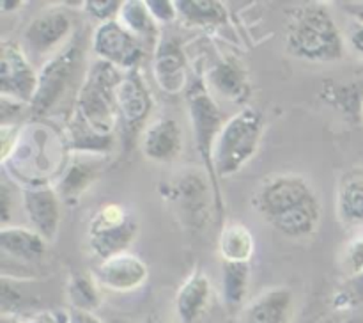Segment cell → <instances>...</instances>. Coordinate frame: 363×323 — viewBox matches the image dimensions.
<instances>
[{
    "instance_id": "d6986e66",
    "label": "cell",
    "mask_w": 363,
    "mask_h": 323,
    "mask_svg": "<svg viewBox=\"0 0 363 323\" xmlns=\"http://www.w3.org/2000/svg\"><path fill=\"white\" fill-rule=\"evenodd\" d=\"M209 82L216 92L233 102H243L250 94V84L243 64L230 57L218 60L209 70Z\"/></svg>"
},
{
    "instance_id": "3957f363",
    "label": "cell",
    "mask_w": 363,
    "mask_h": 323,
    "mask_svg": "<svg viewBox=\"0 0 363 323\" xmlns=\"http://www.w3.org/2000/svg\"><path fill=\"white\" fill-rule=\"evenodd\" d=\"M286 48L291 55L307 62H335L344 57V38L330 11L311 4L291 13Z\"/></svg>"
},
{
    "instance_id": "f1b7e54d",
    "label": "cell",
    "mask_w": 363,
    "mask_h": 323,
    "mask_svg": "<svg viewBox=\"0 0 363 323\" xmlns=\"http://www.w3.org/2000/svg\"><path fill=\"white\" fill-rule=\"evenodd\" d=\"M121 7H123V4L117 2V0H106V2L89 0V2H85V11H87L94 20L101 21V23L113 20V16L121 13Z\"/></svg>"
},
{
    "instance_id": "277c9868",
    "label": "cell",
    "mask_w": 363,
    "mask_h": 323,
    "mask_svg": "<svg viewBox=\"0 0 363 323\" xmlns=\"http://www.w3.org/2000/svg\"><path fill=\"white\" fill-rule=\"evenodd\" d=\"M264 121L259 110L243 109L223 123L215 148L213 170L215 176L229 177L240 173L259 151Z\"/></svg>"
},
{
    "instance_id": "5b68a950",
    "label": "cell",
    "mask_w": 363,
    "mask_h": 323,
    "mask_svg": "<svg viewBox=\"0 0 363 323\" xmlns=\"http://www.w3.org/2000/svg\"><path fill=\"white\" fill-rule=\"evenodd\" d=\"M137 220L119 204H106L92 217L89 245L101 261L128 252L137 236Z\"/></svg>"
},
{
    "instance_id": "6da1fadb",
    "label": "cell",
    "mask_w": 363,
    "mask_h": 323,
    "mask_svg": "<svg viewBox=\"0 0 363 323\" xmlns=\"http://www.w3.org/2000/svg\"><path fill=\"white\" fill-rule=\"evenodd\" d=\"M254 209L287 238L311 236L321 222V201L300 174H275L262 181L254 195Z\"/></svg>"
},
{
    "instance_id": "2e32d148",
    "label": "cell",
    "mask_w": 363,
    "mask_h": 323,
    "mask_svg": "<svg viewBox=\"0 0 363 323\" xmlns=\"http://www.w3.org/2000/svg\"><path fill=\"white\" fill-rule=\"evenodd\" d=\"M183 135L172 117H158L142 135V151L151 162L170 163L179 156Z\"/></svg>"
},
{
    "instance_id": "5bb4252c",
    "label": "cell",
    "mask_w": 363,
    "mask_h": 323,
    "mask_svg": "<svg viewBox=\"0 0 363 323\" xmlns=\"http://www.w3.org/2000/svg\"><path fill=\"white\" fill-rule=\"evenodd\" d=\"M155 78L167 94H179L186 89V55L174 38L160 39L156 46Z\"/></svg>"
},
{
    "instance_id": "52a82bcc",
    "label": "cell",
    "mask_w": 363,
    "mask_h": 323,
    "mask_svg": "<svg viewBox=\"0 0 363 323\" xmlns=\"http://www.w3.org/2000/svg\"><path fill=\"white\" fill-rule=\"evenodd\" d=\"M186 102L190 106L191 126H194L195 144L197 151L201 153L209 174L215 176L213 170V148H215L216 137L222 130V112L216 105L215 98L209 94L204 82L195 80L186 92Z\"/></svg>"
},
{
    "instance_id": "cb8c5ba5",
    "label": "cell",
    "mask_w": 363,
    "mask_h": 323,
    "mask_svg": "<svg viewBox=\"0 0 363 323\" xmlns=\"http://www.w3.org/2000/svg\"><path fill=\"white\" fill-rule=\"evenodd\" d=\"M250 284V263H222L223 300L230 307H238L245 300Z\"/></svg>"
},
{
    "instance_id": "8fae6325",
    "label": "cell",
    "mask_w": 363,
    "mask_h": 323,
    "mask_svg": "<svg viewBox=\"0 0 363 323\" xmlns=\"http://www.w3.org/2000/svg\"><path fill=\"white\" fill-rule=\"evenodd\" d=\"M147 266L138 256L123 252L99 263L94 279L106 290L128 293L138 290L147 280Z\"/></svg>"
},
{
    "instance_id": "9c48e42d",
    "label": "cell",
    "mask_w": 363,
    "mask_h": 323,
    "mask_svg": "<svg viewBox=\"0 0 363 323\" xmlns=\"http://www.w3.org/2000/svg\"><path fill=\"white\" fill-rule=\"evenodd\" d=\"M38 91V73L28 62L23 50L13 41L0 45V92L2 98L27 105Z\"/></svg>"
},
{
    "instance_id": "8992f818",
    "label": "cell",
    "mask_w": 363,
    "mask_h": 323,
    "mask_svg": "<svg viewBox=\"0 0 363 323\" xmlns=\"http://www.w3.org/2000/svg\"><path fill=\"white\" fill-rule=\"evenodd\" d=\"M80 64V48L77 43L66 46L43 64L38 73V91L30 106L35 114H46L59 103L71 85L77 67Z\"/></svg>"
},
{
    "instance_id": "484cf974",
    "label": "cell",
    "mask_w": 363,
    "mask_h": 323,
    "mask_svg": "<svg viewBox=\"0 0 363 323\" xmlns=\"http://www.w3.org/2000/svg\"><path fill=\"white\" fill-rule=\"evenodd\" d=\"M119 21L142 41L145 39L156 38V20L151 16L147 9V4L138 2V0H130L123 2L119 13Z\"/></svg>"
},
{
    "instance_id": "d590c367",
    "label": "cell",
    "mask_w": 363,
    "mask_h": 323,
    "mask_svg": "<svg viewBox=\"0 0 363 323\" xmlns=\"http://www.w3.org/2000/svg\"><path fill=\"white\" fill-rule=\"evenodd\" d=\"M2 323H18V322H16V319H11V318H7V316L4 314V316H2Z\"/></svg>"
},
{
    "instance_id": "ffe728a7",
    "label": "cell",
    "mask_w": 363,
    "mask_h": 323,
    "mask_svg": "<svg viewBox=\"0 0 363 323\" xmlns=\"http://www.w3.org/2000/svg\"><path fill=\"white\" fill-rule=\"evenodd\" d=\"M177 16L194 27H218L227 21L225 7L215 0H177Z\"/></svg>"
},
{
    "instance_id": "ac0fdd59",
    "label": "cell",
    "mask_w": 363,
    "mask_h": 323,
    "mask_svg": "<svg viewBox=\"0 0 363 323\" xmlns=\"http://www.w3.org/2000/svg\"><path fill=\"white\" fill-rule=\"evenodd\" d=\"M0 248L4 254L21 261H35L46 252V240L32 227L2 226Z\"/></svg>"
},
{
    "instance_id": "603a6c76",
    "label": "cell",
    "mask_w": 363,
    "mask_h": 323,
    "mask_svg": "<svg viewBox=\"0 0 363 323\" xmlns=\"http://www.w3.org/2000/svg\"><path fill=\"white\" fill-rule=\"evenodd\" d=\"M99 176L98 162H85V160H74L69 163L66 173L59 181L57 192L66 201H77L82 194L89 188V185Z\"/></svg>"
},
{
    "instance_id": "44dd1931",
    "label": "cell",
    "mask_w": 363,
    "mask_h": 323,
    "mask_svg": "<svg viewBox=\"0 0 363 323\" xmlns=\"http://www.w3.org/2000/svg\"><path fill=\"white\" fill-rule=\"evenodd\" d=\"M218 247L223 261L250 263L255 248V241L247 226L234 222L222 229Z\"/></svg>"
},
{
    "instance_id": "4dcf8cb0",
    "label": "cell",
    "mask_w": 363,
    "mask_h": 323,
    "mask_svg": "<svg viewBox=\"0 0 363 323\" xmlns=\"http://www.w3.org/2000/svg\"><path fill=\"white\" fill-rule=\"evenodd\" d=\"M66 323H105L94 311H84V309H71L67 314Z\"/></svg>"
},
{
    "instance_id": "d6a6232c",
    "label": "cell",
    "mask_w": 363,
    "mask_h": 323,
    "mask_svg": "<svg viewBox=\"0 0 363 323\" xmlns=\"http://www.w3.org/2000/svg\"><path fill=\"white\" fill-rule=\"evenodd\" d=\"M340 6L344 7V11L353 14L358 21H363V2H342Z\"/></svg>"
},
{
    "instance_id": "4fadbf2b",
    "label": "cell",
    "mask_w": 363,
    "mask_h": 323,
    "mask_svg": "<svg viewBox=\"0 0 363 323\" xmlns=\"http://www.w3.org/2000/svg\"><path fill=\"white\" fill-rule=\"evenodd\" d=\"M71 27L73 23L66 11L48 9L38 14L28 23L27 31H25V43L35 55H45V53L59 48L62 41H66Z\"/></svg>"
},
{
    "instance_id": "83f0119b",
    "label": "cell",
    "mask_w": 363,
    "mask_h": 323,
    "mask_svg": "<svg viewBox=\"0 0 363 323\" xmlns=\"http://www.w3.org/2000/svg\"><path fill=\"white\" fill-rule=\"evenodd\" d=\"M340 263H342V268L347 275L354 277V279L363 275V233L354 236L344 247Z\"/></svg>"
},
{
    "instance_id": "30bf717a",
    "label": "cell",
    "mask_w": 363,
    "mask_h": 323,
    "mask_svg": "<svg viewBox=\"0 0 363 323\" xmlns=\"http://www.w3.org/2000/svg\"><path fill=\"white\" fill-rule=\"evenodd\" d=\"M23 209L32 224L46 241L57 236L60 224V195L50 185H34L23 190Z\"/></svg>"
},
{
    "instance_id": "8d00e7d4",
    "label": "cell",
    "mask_w": 363,
    "mask_h": 323,
    "mask_svg": "<svg viewBox=\"0 0 363 323\" xmlns=\"http://www.w3.org/2000/svg\"><path fill=\"white\" fill-rule=\"evenodd\" d=\"M362 114H363V110H362Z\"/></svg>"
},
{
    "instance_id": "7c38bea8",
    "label": "cell",
    "mask_w": 363,
    "mask_h": 323,
    "mask_svg": "<svg viewBox=\"0 0 363 323\" xmlns=\"http://www.w3.org/2000/svg\"><path fill=\"white\" fill-rule=\"evenodd\" d=\"M116 102L117 114L126 131L137 130L152 109L151 92L137 71H128L121 77L116 89Z\"/></svg>"
},
{
    "instance_id": "7a4b0ae2",
    "label": "cell",
    "mask_w": 363,
    "mask_h": 323,
    "mask_svg": "<svg viewBox=\"0 0 363 323\" xmlns=\"http://www.w3.org/2000/svg\"><path fill=\"white\" fill-rule=\"evenodd\" d=\"M119 80L117 67L105 60H96L89 67L78 91L71 124L73 146L80 151H101L112 144V131L119 119L116 102Z\"/></svg>"
},
{
    "instance_id": "7402d4cb",
    "label": "cell",
    "mask_w": 363,
    "mask_h": 323,
    "mask_svg": "<svg viewBox=\"0 0 363 323\" xmlns=\"http://www.w3.org/2000/svg\"><path fill=\"white\" fill-rule=\"evenodd\" d=\"M174 199L181 206L186 215L191 217V222L199 224L201 227L202 222H206V209H208V188L204 181L197 176H186V180L179 181L176 185Z\"/></svg>"
},
{
    "instance_id": "d4e9b609",
    "label": "cell",
    "mask_w": 363,
    "mask_h": 323,
    "mask_svg": "<svg viewBox=\"0 0 363 323\" xmlns=\"http://www.w3.org/2000/svg\"><path fill=\"white\" fill-rule=\"evenodd\" d=\"M339 219L350 226H363V177L344 181L337 199Z\"/></svg>"
},
{
    "instance_id": "ba28073f",
    "label": "cell",
    "mask_w": 363,
    "mask_h": 323,
    "mask_svg": "<svg viewBox=\"0 0 363 323\" xmlns=\"http://www.w3.org/2000/svg\"><path fill=\"white\" fill-rule=\"evenodd\" d=\"M92 50L99 60L113 67L135 71L144 59V46L135 34H131L119 20L99 23L92 35Z\"/></svg>"
},
{
    "instance_id": "4316f807",
    "label": "cell",
    "mask_w": 363,
    "mask_h": 323,
    "mask_svg": "<svg viewBox=\"0 0 363 323\" xmlns=\"http://www.w3.org/2000/svg\"><path fill=\"white\" fill-rule=\"evenodd\" d=\"M98 280L87 275H73L67 288L71 309H84V311H94L99 305V291L96 286Z\"/></svg>"
},
{
    "instance_id": "9a60e30c",
    "label": "cell",
    "mask_w": 363,
    "mask_h": 323,
    "mask_svg": "<svg viewBox=\"0 0 363 323\" xmlns=\"http://www.w3.org/2000/svg\"><path fill=\"white\" fill-rule=\"evenodd\" d=\"M294 297L289 288H269L245 307L240 323H291Z\"/></svg>"
},
{
    "instance_id": "836d02e7",
    "label": "cell",
    "mask_w": 363,
    "mask_h": 323,
    "mask_svg": "<svg viewBox=\"0 0 363 323\" xmlns=\"http://www.w3.org/2000/svg\"><path fill=\"white\" fill-rule=\"evenodd\" d=\"M27 323H62L59 318H57L53 312H41V314L34 316V318L28 319Z\"/></svg>"
},
{
    "instance_id": "f546056e",
    "label": "cell",
    "mask_w": 363,
    "mask_h": 323,
    "mask_svg": "<svg viewBox=\"0 0 363 323\" xmlns=\"http://www.w3.org/2000/svg\"><path fill=\"white\" fill-rule=\"evenodd\" d=\"M145 4H147L149 13L156 21L167 23V21H172L177 16L176 2H170V0H147Z\"/></svg>"
},
{
    "instance_id": "1f68e13d",
    "label": "cell",
    "mask_w": 363,
    "mask_h": 323,
    "mask_svg": "<svg viewBox=\"0 0 363 323\" xmlns=\"http://www.w3.org/2000/svg\"><path fill=\"white\" fill-rule=\"evenodd\" d=\"M350 43L358 55L363 57V21H358L350 32Z\"/></svg>"
},
{
    "instance_id": "e0dca14e",
    "label": "cell",
    "mask_w": 363,
    "mask_h": 323,
    "mask_svg": "<svg viewBox=\"0 0 363 323\" xmlns=\"http://www.w3.org/2000/svg\"><path fill=\"white\" fill-rule=\"evenodd\" d=\"M211 298V283L202 270H195L176 295V312L183 323L197 322Z\"/></svg>"
},
{
    "instance_id": "e575fe53",
    "label": "cell",
    "mask_w": 363,
    "mask_h": 323,
    "mask_svg": "<svg viewBox=\"0 0 363 323\" xmlns=\"http://www.w3.org/2000/svg\"><path fill=\"white\" fill-rule=\"evenodd\" d=\"M144 323H167V322H165V319L160 318V316H156V314H149L147 318L144 319Z\"/></svg>"
}]
</instances>
